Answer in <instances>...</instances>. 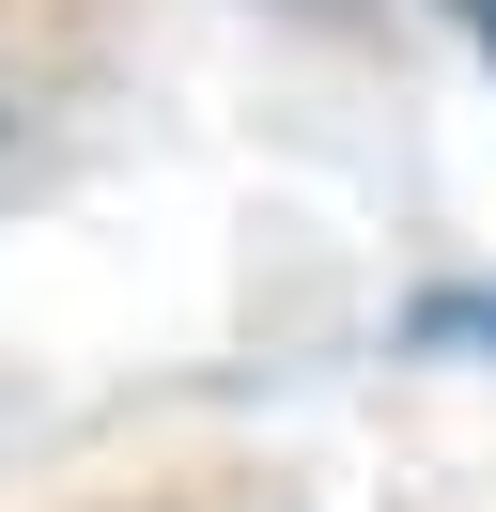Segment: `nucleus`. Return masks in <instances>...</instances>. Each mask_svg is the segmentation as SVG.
<instances>
[{"instance_id": "nucleus-1", "label": "nucleus", "mask_w": 496, "mask_h": 512, "mask_svg": "<svg viewBox=\"0 0 496 512\" xmlns=\"http://www.w3.org/2000/svg\"><path fill=\"white\" fill-rule=\"evenodd\" d=\"M465 32H481V47H496V0H465Z\"/></svg>"}]
</instances>
